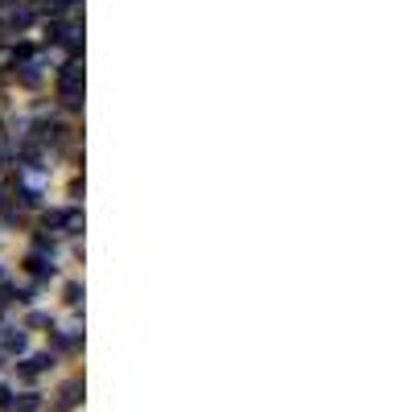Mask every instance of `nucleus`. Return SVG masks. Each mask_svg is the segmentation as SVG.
I'll return each mask as SVG.
<instances>
[{
    "mask_svg": "<svg viewBox=\"0 0 412 412\" xmlns=\"http://www.w3.org/2000/svg\"><path fill=\"white\" fill-rule=\"evenodd\" d=\"M0 347H4L8 355H21V351H25V334H21V330H0Z\"/></svg>",
    "mask_w": 412,
    "mask_h": 412,
    "instance_id": "1",
    "label": "nucleus"
},
{
    "mask_svg": "<svg viewBox=\"0 0 412 412\" xmlns=\"http://www.w3.org/2000/svg\"><path fill=\"white\" fill-rule=\"evenodd\" d=\"M50 367H54V359H50V355H33V359L21 367V376H41V371H50Z\"/></svg>",
    "mask_w": 412,
    "mask_h": 412,
    "instance_id": "2",
    "label": "nucleus"
},
{
    "mask_svg": "<svg viewBox=\"0 0 412 412\" xmlns=\"http://www.w3.org/2000/svg\"><path fill=\"white\" fill-rule=\"evenodd\" d=\"M37 404H41V400H37L33 392H25V396L17 400V412H37Z\"/></svg>",
    "mask_w": 412,
    "mask_h": 412,
    "instance_id": "3",
    "label": "nucleus"
},
{
    "mask_svg": "<svg viewBox=\"0 0 412 412\" xmlns=\"http://www.w3.org/2000/svg\"><path fill=\"white\" fill-rule=\"evenodd\" d=\"M0 409H12V392L8 388H0Z\"/></svg>",
    "mask_w": 412,
    "mask_h": 412,
    "instance_id": "4",
    "label": "nucleus"
},
{
    "mask_svg": "<svg viewBox=\"0 0 412 412\" xmlns=\"http://www.w3.org/2000/svg\"><path fill=\"white\" fill-rule=\"evenodd\" d=\"M54 4H58V8H74V0H54Z\"/></svg>",
    "mask_w": 412,
    "mask_h": 412,
    "instance_id": "5",
    "label": "nucleus"
}]
</instances>
